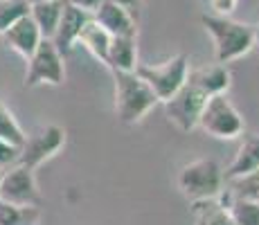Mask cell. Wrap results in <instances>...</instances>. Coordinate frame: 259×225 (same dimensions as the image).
<instances>
[{
  "mask_svg": "<svg viewBox=\"0 0 259 225\" xmlns=\"http://www.w3.org/2000/svg\"><path fill=\"white\" fill-rule=\"evenodd\" d=\"M201 25L212 36L217 63H221V66L246 57L255 48V43H252V27L246 23L232 21L230 16H219V14H203Z\"/></svg>",
  "mask_w": 259,
  "mask_h": 225,
  "instance_id": "1",
  "label": "cell"
},
{
  "mask_svg": "<svg viewBox=\"0 0 259 225\" xmlns=\"http://www.w3.org/2000/svg\"><path fill=\"white\" fill-rule=\"evenodd\" d=\"M223 187H226L223 169L214 158L192 160L178 173V189L192 203L221 198Z\"/></svg>",
  "mask_w": 259,
  "mask_h": 225,
  "instance_id": "2",
  "label": "cell"
},
{
  "mask_svg": "<svg viewBox=\"0 0 259 225\" xmlns=\"http://www.w3.org/2000/svg\"><path fill=\"white\" fill-rule=\"evenodd\" d=\"M115 79V115L122 124L133 126L158 104L151 88L136 72H113Z\"/></svg>",
  "mask_w": 259,
  "mask_h": 225,
  "instance_id": "3",
  "label": "cell"
},
{
  "mask_svg": "<svg viewBox=\"0 0 259 225\" xmlns=\"http://www.w3.org/2000/svg\"><path fill=\"white\" fill-rule=\"evenodd\" d=\"M136 74L151 88V93L156 95L158 102L165 104L167 99H171L187 81L189 74V59L185 54H176V57L167 59L156 66H138Z\"/></svg>",
  "mask_w": 259,
  "mask_h": 225,
  "instance_id": "4",
  "label": "cell"
},
{
  "mask_svg": "<svg viewBox=\"0 0 259 225\" xmlns=\"http://www.w3.org/2000/svg\"><path fill=\"white\" fill-rule=\"evenodd\" d=\"M198 126L207 135H214L219 140H237L246 131V122H243L241 113L237 111V106L228 99V95L207 97L201 117H198Z\"/></svg>",
  "mask_w": 259,
  "mask_h": 225,
  "instance_id": "5",
  "label": "cell"
},
{
  "mask_svg": "<svg viewBox=\"0 0 259 225\" xmlns=\"http://www.w3.org/2000/svg\"><path fill=\"white\" fill-rule=\"evenodd\" d=\"M61 52L54 48L50 38H43L34 54L27 59V72H25V86L36 88V86H61L66 81V63H63Z\"/></svg>",
  "mask_w": 259,
  "mask_h": 225,
  "instance_id": "6",
  "label": "cell"
},
{
  "mask_svg": "<svg viewBox=\"0 0 259 225\" xmlns=\"http://www.w3.org/2000/svg\"><path fill=\"white\" fill-rule=\"evenodd\" d=\"M0 201L18 205V207H41L43 194L36 185L34 169L16 164L3 171L0 178Z\"/></svg>",
  "mask_w": 259,
  "mask_h": 225,
  "instance_id": "7",
  "label": "cell"
},
{
  "mask_svg": "<svg viewBox=\"0 0 259 225\" xmlns=\"http://www.w3.org/2000/svg\"><path fill=\"white\" fill-rule=\"evenodd\" d=\"M63 147H66V128L57 126V124H48V126L34 131L32 135H25L18 164L36 169L46 160L57 156Z\"/></svg>",
  "mask_w": 259,
  "mask_h": 225,
  "instance_id": "8",
  "label": "cell"
},
{
  "mask_svg": "<svg viewBox=\"0 0 259 225\" xmlns=\"http://www.w3.org/2000/svg\"><path fill=\"white\" fill-rule=\"evenodd\" d=\"M207 102V95H203L196 86L185 81V86L178 90L171 99L165 102V113L169 122L183 133H189L198 126V117Z\"/></svg>",
  "mask_w": 259,
  "mask_h": 225,
  "instance_id": "9",
  "label": "cell"
},
{
  "mask_svg": "<svg viewBox=\"0 0 259 225\" xmlns=\"http://www.w3.org/2000/svg\"><path fill=\"white\" fill-rule=\"evenodd\" d=\"M91 14L81 12V9L72 7V5H63V12H61V18H59V25H57V32L52 36V43L54 48L61 52V57H68L72 52V48L77 45V38L81 34V29L86 27V23L91 21Z\"/></svg>",
  "mask_w": 259,
  "mask_h": 225,
  "instance_id": "10",
  "label": "cell"
},
{
  "mask_svg": "<svg viewBox=\"0 0 259 225\" xmlns=\"http://www.w3.org/2000/svg\"><path fill=\"white\" fill-rule=\"evenodd\" d=\"M93 21L104 27L113 38L117 36H138V27H136V18L122 9L119 5L111 3V0H104L99 5V9L93 14Z\"/></svg>",
  "mask_w": 259,
  "mask_h": 225,
  "instance_id": "11",
  "label": "cell"
},
{
  "mask_svg": "<svg viewBox=\"0 0 259 225\" xmlns=\"http://www.w3.org/2000/svg\"><path fill=\"white\" fill-rule=\"evenodd\" d=\"M3 38L14 52L21 54L25 61L32 57L34 50L38 48V43L43 41L41 32H38V27L34 25L32 18H29V14H25V16L18 18V21L3 34Z\"/></svg>",
  "mask_w": 259,
  "mask_h": 225,
  "instance_id": "12",
  "label": "cell"
},
{
  "mask_svg": "<svg viewBox=\"0 0 259 225\" xmlns=\"http://www.w3.org/2000/svg\"><path fill=\"white\" fill-rule=\"evenodd\" d=\"M230 70L221 63H214V66H203L196 70H189L187 81L192 86H196L203 95L214 97V95H226L230 88Z\"/></svg>",
  "mask_w": 259,
  "mask_h": 225,
  "instance_id": "13",
  "label": "cell"
},
{
  "mask_svg": "<svg viewBox=\"0 0 259 225\" xmlns=\"http://www.w3.org/2000/svg\"><path fill=\"white\" fill-rule=\"evenodd\" d=\"M259 169V133L243 138V142L239 144L235 158L228 164V169L223 171V180H235L241 178L246 173H252Z\"/></svg>",
  "mask_w": 259,
  "mask_h": 225,
  "instance_id": "14",
  "label": "cell"
},
{
  "mask_svg": "<svg viewBox=\"0 0 259 225\" xmlns=\"http://www.w3.org/2000/svg\"><path fill=\"white\" fill-rule=\"evenodd\" d=\"M138 63V36H117L111 38L106 68L111 72H136Z\"/></svg>",
  "mask_w": 259,
  "mask_h": 225,
  "instance_id": "15",
  "label": "cell"
},
{
  "mask_svg": "<svg viewBox=\"0 0 259 225\" xmlns=\"http://www.w3.org/2000/svg\"><path fill=\"white\" fill-rule=\"evenodd\" d=\"M63 5H66V0H48V3L29 5V18L38 27L43 38L52 41L54 32H57L59 18H61V12H63Z\"/></svg>",
  "mask_w": 259,
  "mask_h": 225,
  "instance_id": "16",
  "label": "cell"
},
{
  "mask_svg": "<svg viewBox=\"0 0 259 225\" xmlns=\"http://www.w3.org/2000/svg\"><path fill=\"white\" fill-rule=\"evenodd\" d=\"M192 212L194 225H237L232 214L223 205L221 198H212V201H196L189 207Z\"/></svg>",
  "mask_w": 259,
  "mask_h": 225,
  "instance_id": "17",
  "label": "cell"
},
{
  "mask_svg": "<svg viewBox=\"0 0 259 225\" xmlns=\"http://www.w3.org/2000/svg\"><path fill=\"white\" fill-rule=\"evenodd\" d=\"M111 38H113L111 34H108L104 27H99V25L91 18V21L86 23V27L81 29V34H79L77 45L86 48L99 63H104V66H106V57H108V48H111Z\"/></svg>",
  "mask_w": 259,
  "mask_h": 225,
  "instance_id": "18",
  "label": "cell"
},
{
  "mask_svg": "<svg viewBox=\"0 0 259 225\" xmlns=\"http://www.w3.org/2000/svg\"><path fill=\"white\" fill-rule=\"evenodd\" d=\"M226 198H241V201L259 203V169L252 173H246V176H241V178L228 180Z\"/></svg>",
  "mask_w": 259,
  "mask_h": 225,
  "instance_id": "19",
  "label": "cell"
},
{
  "mask_svg": "<svg viewBox=\"0 0 259 225\" xmlns=\"http://www.w3.org/2000/svg\"><path fill=\"white\" fill-rule=\"evenodd\" d=\"M41 218V207H18L0 201V225H36Z\"/></svg>",
  "mask_w": 259,
  "mask_h": 225,
  "instance_id": "20",
  "label": "cell"
},
{
  "mask_svg": "<svg viewBox=\"0 0 259 225\" xmlns=\"http://www.w3.org/2000/svg\"><path fill=\"white\" fill-rule=\"evenodd\" d=\"M223 205L237 225H259V203L255 201H241V198H226Z\"/></svg>",
  "mask_w": 259,
  "mask_h": 225,
  "instance_id": "21",
  "label": "cell"
},
{
  "mask_svg": "<svg viewBox=\"0 0 259 225\" xmlns=\"http://www.w3.org/2000/svg\"><path fill=\"white\" fill-rule=\"evenodd\" d=\"M25 135L27 133L21 128V124H18V119L14 117V113L0 102V140H5V142H9V144L21 149L23 142H25Z\"/></svg>",
  "mask_w": 259,
  "mask_h": 225,
  "instance_id": "22",
  "label": "cell"
},
{
  "mask_svg": "<svg viewBox=\"0 0 259 225\" xmlns=\"http://www.w3.org/2000/svg\"><path fill=\"white\" fill-rule=\"evenodd\" d=\"M25 14H29L27 0H0V36Z\"/></svg>",
  "mask_w": 259,
  "mask_h": 225,
  "instance_id": "23",
  "label": "cell"
},
{
  "mask_svg": "<svg viewBox=\"0 0 259 225\" xmlns=\"http://www.w3.org/2000/svg\"><path fill=\"white\" fill-rule=\"evenodd\" d=\"M18 158H21V149L0 140V171H7V169L16 167Z\"/></svg>",
  "mask_w": 259,
  "mask_h": 225,
  "instance_id": "24",
  "label": "cell"
},
{
  "mask_svg": "<svg viewBox=\"0 0 259 225\" xmlns=\"http://www.w3.org/2000/svg\"><path fill=\"white\" fill-rule=\"evenodd\" d=\"M207 3H210L212 14H219V16H230V14L237 9L239 0H207Z\"/></svg>",
  "mask_w": 259,
  "mask_h": 225,
  "instance_id": "25",
  "label": "cell"
},
{
  "mask_svg": "<svg viewBox=\"0 0 259 225\" xmlns=\"http://www.w3.org/2000/svg\"><path fill=\"white\" fill-rule=\"evenodd\" d=\"M68 5H72V7H77V9H81V12H86V14H93L99 9V5L104 3V0H66Z\"/></svg>",
  "mask_w": 259,
  "mask_h": 225,
  "instance_id": "26",
  "label": "cell"
},
{
  "mask_svg": "<svg viewBox=\"0 0 259 225\" xmlns=\"http://www.w3.org/2000/svg\"><path fill=\"white\" fill-rule=\"evenodd\" d=\"M111 3L119 5V7L126 9V12L131 14L133 18H138V14H140V3H142V0H111Z\"/></svg>",
  "mask_w": 259,
  "mask_h": 225,
  "instance_id": "27",
  "label": "cell"
},
{
  "mask_svg": "<svg viewBox=\"0 0 259 225\" xmlns=\"http://www.w3.org/2000/svg\"><path fill=\"white\" fill-rule=\"evenodd\" d=\"M252 43H255V48L259 50V21H257L255 27H252Z\"/></svg>",
  "mask_w": 259,
  "mask_h": 225,
  "instance_id": "28",
  "label": "cell"
},
{
  "mask_svg": "<svg viewBox=\"0 0 259 225\" xmlns=\"http://www.w3.org/2000/svg\"><path fill=\"white\" fill-rule=\"evenodd\" d=\"M29 5H34V3H48V0H27Z\"/></svg>",
  "mask_w": 259,
  "mask_h": 225,
  "instance_id": "29",
  "label": "cell"
},
{
  "mask_svg": "<svg viewBox=\"0 0 259 225\" xmlns=\"http://www.w3.org/2000/svg\"><path fill=\"white\" fill-rule=\"evenodd\" d=\"M0 178H3V171H0Z\"/></svg>",
  "mask_w": 259,
  "mask_h": 225,
  "instance_id": "30",
  "label": "cell"
}]
</instances>
